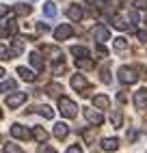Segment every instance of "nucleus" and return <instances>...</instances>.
<instances>
[{"instance_id": "412c9836", "label": "nucleus", "mask_w": 147, "mask_h": 153, "mask_svg": "<svg viewBox=\"0 0 147 153\" xmlns=\"http://www.w3.org/2000/svg\"><path fill=\"white\" fill-rule=\"evenodd\" d=\"M2 153H24V149H22V147H17L15 142H4Z\"/></svg>"}, {"instance_id": "9b49d317", "label": "nucleus", "mask_w": 147, "mask_h": 153, "mask_svg": "<svg viewBox=\"0 0 147 153\" xmlns=\"http://www.w3.org/2000/svg\"><path fill=\"white\" fill-rule=\"evenodd\" d=\"M67 17L74 19V22H80L82 19V7L80 4H69L67 7Z\"/></svg>"}, {"instance_id": "423d86ee", "label": "nucleus", "mask_w": 147, "mask_h": 153, "mask_svg": "<svg viewBox=\"0 0 147 153\" xmlns=\"http://www.w3.org/2000/svg\"><path fill=\"white\" fill-rule=\"evenodd\" d=\"M93 39H95L98 43H106L108 39H110V30L106 28V26H95V30H93Z\"/></svg>"}, {"instance_id": "393cba45", "label": "nucleus", "mask_w": 147, "mask_h": 153, "mask_svg": "<svg viewBox=\"0 0 147 153\" xmlns=\"http://www.w3.org/2000/svg\"><path fill=\"white\" fill-rule=\"evenodd\" d=\"M82 138H85L87 145H93V140H95V127H93V129H85V131H82Z\"/></svg>"}, {"instance_id": "f257e3e1", "label": "nucleus", "mask_w": 147, "mask_h": 153, "mask_svg": "<svg viewBox=\"0 0 147 153\" xmlns=\"http://www.w3.org/2000/svg\"><path fill=\"white\" fill-rule=\"evenodd\" d=\"M117 76H119V82L121 84H136V82H139V74H136V69L134 67H128V65L119 67Z\"/></svg>"}, {"instance_id": "4c0bfd02", "label": "nucleus", "mask_w": 147, "mask_h": 153, "mask_svg": "<svg viewBox=\"0 0 147 153\" xmlns=\"http://www.w3.org/2000/svg\"><path fill=\"white\" fill-rule=\"evenodd\" d=\"M143 129H145V131H147V123H145V127H143Z\"/></svg>"}, {"instance_id": "aec40b11", "label": "nucleus", "mask_w": 147, "mask_h": 153, "mask_svg": "<svg viewBox=\"0 0 147 153\" xmlns=\"http://www.w3.org/2000/svg\"><path fill=\"white\" fill-rule=\"evenodd\" d=\"M30 4H24V2H20V4H15V15H22V17H26V15H30Z\"/></svg>"}, {"instance_id": "2eb2a0df", "label": "nucleus", "mask_w": 147, "mask_h": 153, "mask_svg": "<svg viewBox=\"0 0 147 153\" xmlns=\"http://www.w3.org/2000/svg\"><path fill=\"white\" fill-rule=\"evenodd\" d=\"M71 54L76 56V58H89V50L85 45H74L71 48Z\"/></svg>"}, {"instance_id": "c85d7f7f", "label": "nucleus", "mask_w": 147, "mask_h": 153, "mask_svg": "<svg viewBox=\"0 0 147 153\" xmlns=\"http://www.w3.org/2000/svg\"><path fill=\"white\" fill-rule=\"evenodd\" d=\"M112 45L117 48V50H125V48H128V41H125L123 37H117V39L112 41Z\"/></svg>"}, {"instance_id": "f3484780", "label": "nucleus", "mask_w": 147, "mask_h": 153, "mask_svg": "<svg viewBox=\"0 0 147 153\" xmlns=\"http://www.w3.org/2000/svg\"><path fill=\"white\" fill-rule=\"evenodd\" d=\"M33 136H35L37 142H41V145H44V142L48 140V131H46L44 127H35V129H33Z\"/></svg>"}, {"instance_id": "f8f14e48", "label": "nucleus", "mask_w": 147, "mask_h": 153, "mask_svg": "<svg viewBox=\"0 0 147 153\" xmlns=\"http://www.w3.org/2000/svg\"><path fill=\"white\" fill-rule=\"evenodd\" d=\"M44 54H46L50 60H61V58H63V52H61L58 48H52V45H46V48H44Z\"/></svg>"}, {"instance_id": "f704fd0d", "label": "nucleus", "mask_w": 147, "mask_h": 153, "mask_svg": "<svg viewBox=\"0 0 147 153\" xmlns=\"http://www.w3.org/2000/svg\"><path fill=\"white\" fill-rule=\"evenodd\" d=\"M67 153H82V149H80L78 145H71V147L67 149Z\"/></svg>"}, {"instance_id": "a878e982", "label": "nucleus", "mask_w": 147, "mask_h": 153, "mask_svg": "<svg viewBox=\"0 0 147 153\" xmlns=\"http://www.w3.org/2000/svg\"><path fill=\"white\" fill-rule=\"evenodd\" d=\"M76 67H80V69H91V67H93V60H89V58H76Z\"/></svg>"}, {"instance_id": "5701e85b", "label": "nucleus", "mask_w": 147, "mask_h": 153, "mask_svg": "<svg viewBox=\"0 0 147 153\" xmlns=\"http://www.w3.org/2000/svg\"><path fill=\"white\" fill-rule=\"evenodd\" d=\"M112 26L119 28V30H125V28H128V24H125V19H123L121 15H112Z\"/></svg>"}, {"instance_id": "a211bd4d", "label": "nucleus", "mask_w": 147, "mask_h": 153, "mask_svg": "<svg viewBox=\"0 0 147 153\" xmlns=\"http://www.w3.org/2000/svg\"><path fill=\"white\" fill-rule=\"evenodd\" d=\"M17 74L22 76V80H26V82H35V74L30 69H26V67H17Z\"/></svg>"}, {"instance_id": "39448f33", "label": "nucleus", "mask_w": 147, "mask_h": 153, "mask_svg": "<svg viewBox=\"0 0 147 153\" xmlns=\"http://www.w3.org/2000/svg\"><path fill=\"white\" fill-rule=\"evenodd\" d=\"M24 101H26V93H11V95L4 99V104L13 110V108H20V106L24 104Z\"/></svg>"}, {"instance_id": "dca6fc26", "label": "nucleus", "mask_w": 147, "mask_h": 153, "mask_svg": "<svg viewBox=\"0 0 147 153\" xmlns=\"http://www.w3.org/2000/svg\"><path fill=\"white\" fill-rule=\"evenodd\" d=\"M30 65H33L37 71H44V60H41L39 52H33V54H30Z\"/></svg>"}, {"instance_id": "ddd939ff", "label": "nucleus", "mask_w": 147, "mask_h": 153, "mask_svg": "<svg viewBox=\"0 0 147 153\" xmlns=\"http://www.w3.org/2000/svg\"><path fill=\"white\" fill-rule=\"evenodd\" d=\"M67 134H69V127H67L65 123H56V125H54V136H56L58 140L67 138Z\"/></svg>"}, {"instance_id": "b1692460", "label": "nucleus", "mask_w": 147, "mask_h": 153, "mask_svg": "<svg viewBox=\"0 0 147 153\" xmlns=\"http://www.w3.org/2000/svg\"><path fill=\"white\" fill-rule=\"evenodd\" d=\"M44 15H46V17H54V15H56L54 2H46V4H44Z\"/></svg>"}, {"instance_id": "6ab92c4d", "label": "nucleus", "mask_w": 147, "mask_h": 153, "mask_svg": "<svg viewBox=\"0 0 147 153\" xmlns=\"http://www.w3.org/2000/svg\"><path fill=\"white\" fill-rule=\"evenodd\" d=\"M35 110H37V112H39V114L44 117V119H54V110H52L50 106H37Z\"/></svg>"}, {"instance_id": "cd10ccee", "label": "nucleus", "mask_w": 147, "mask_h": 153, "mask_svg": "<svg viewBox=\"0 0 147 153\" xmlns=\"http://www.w3.org/2000/svg\"><path fill=\"white\" fill-rule=\"evenodd\" d=\"M13 88H15V82H13V80L2 78V93H9V91H13Z\"/></svg>"}, {"instance_id": "20e7f679", "label": "nucleus", "mask_w": 147, "mask_h": 153, "mask_svg": "<svg viewBox=\"0 0 147 153\" xmlns=\"http://www.w3.org/2000/svg\"><path fill=\"white\" fill-rule=\"evenodd\" d=\"M85 117H87V121L91 125H102L104 123V117H102V112H100V108H85Z\"/></svg>"}, {"instance_id": "4468645a", "label": "nucleus", "mask_w": 147, "mask_h": 153, "mask_svg": "<svg viewBox=\"0 0 147 153\" xmlns=\"http://www.w3.org/2000/svg\"><path fill=\"white\" fill-rule=\"evenodd\" d=\"M119 147V140L117 138H104L102 140V151H115Z\"/></svg>"}, {"instance_id": "1a4fd4ad", "label": "nucleus", "mask_w": 147, "mask_h": 153, "mask_svg": "<svg viewBox=\"0 0 147 153\" xmlns=\"http://www.w3.org/2000/svg\"><path fill=\"white\" fill-rule=\"evenodd\" d=\"M91 104L95 106V108H100V110H108L110 108V97L108 95H95L91 99Z\"/></svg>"}, {"instance_id": "c756f323", "label": "nucleus", "mask_w": 147, "mask_h": 153, "mask_svg": "<svg viewBox=\"0 0 147 153\" xmlns=\"http://www.w3.org/2000/svg\"><path fill=\"white\" fill-rule=\"evenodd\" d=\"M110 123H112V127H121V112H119V110H117V112L112 114Z\"/></svg>"}, {"instance_id": "9d476101", "label": "nucleus", "mask_w": 147, "mask_h": 153, "mask_svg": "<svg viewBox=\"0 0 147 153\" xmlns=\"http://www.w3.org/2000/svg\"><path fill=\"white\" fill-rule=\"evenodd\" d=\"M11 136H13V138H22V140H28V138H30V131H28L26 127H22V125L13 123V125H11Z\"/></svg>"}, {"instance_id": "f03ea898", "label": "nucleus", "mask_w": 147, "mask_h": 153, "mask_svg": "<svg viewBox=\"0 0 147 153\" xmlns=\"http://www.w3.org/2000/svg\"><path fill=\"white\" fill-rule=\"evenodd\" d=\"M58 110H61V114L67 117V119H71V117L78 114V106L74 104L69 97H63V95L58 97Z\"/></svg>"}, {"instance_id": "4be33fe9", "label": "nucleus", "mask_w": 147, "mask_h": 153, "mask_svg": "<svg viewBox=\"0 0 147 153\" xmlns=\"http://www.w3.org/2000/svg\"><path fill=\"white\" fill-rule=\"evenodd\" d=\"M22 48H24V39H20V37H15L13 39V56H17V54H22Z\"/></svg>"}, {"instance_id": "e433bc0d", "label": "nucleus", "mask_w": 147, "mask_h": 153, "mask_svg": "<svg viewBox=\"0 0 147 153\" xmlns=\"http://www.w3.org/2000/svg\"><path fill=\"white\" fill-rule=\"evenodd\" d=\"M130 19L136 24V22H139V13H136V11H132V13H130Z\"/></svg>"}, {"instance_id": "72a5a7b5", "label": "nucleus", "mask_w": 147, "mask_h": 153, "mask_svg": "<svg viewBox=\"0 0 147 153\" xmlns=\"http://www.w3.org/2000/svg\"><path fill=\"white\" fill-rule=\"evenodd\" d=\"M52 71H54V74L58 76V74H61V71H63V60H61V63H58V60H56V65H54V69H52Z\"/></svg>"}, {"instance_id": "6e6552de", "label": "nucleus", "mask_w": 147, "mask_h": 153, "mask_svg": "<svg viewBox=\"0 0 147 153\" xmlns=\"http://www.w3.org/2000/svg\"><path fill=\"white\" fill-rule=\"evenodd\" d=\"M134 106L139 110H145L147 108V88H141L134 93Z\"/></svg>"}, {"instance_id": "7ed1b4c3", "label": "nucleus", "mask_w": 147, "mask_h": 153, "mask_svg": "<svg viewBox=\"0 0 147 153\" xmlns=\"http://www.w3.org/2000/svg\"><path fill=\"white\" fill-rule=\"evenodd\" d=\"M71 88H76L80 95H89L91 93V88H89V84H87V80H85V76H80V74H76V76H71Z\"/></svg>"}, {"instance_id": "58836bf2", "label": "nucleus", "mask_w": 147, "mask_h": 153, "mask_svg": "<svg viewBox=\"0 0 147 153\" xmlns=\"http://www.w3.org/2000/svg\"><path fill=\"white\" fill-rule=\"evenodd\" d=\"M104 2H110V0H104Z\"/></svg>"}, {"instance_id": "7c9ffc66", "label": "nucleus", "mask_w": 147, "mask_h": 153, "mask_svg": "<svg viewBox=\"0 0 147 153\" xmlns=\"http://www.w3.org/2000/svg\"><path fill=\"white\" fill-rule=\"evenodd\" d=\"M134 7L139 11H147V0H134Z\"/></svg>"}, {"instance_id": "473e14b6", "label": "nucleus", "mask_w": 147, "mask_h": 153, "mask_svg": "<svg viewBox=\"0 0 147 153\" xmlns=\"http://www.w3.org/2000/svg\"><path fill=\"white\" fill-rule=\"evenodd\" d=\"M136 37H139L143 43H147V30H139V33H136Z\"/></svg>"}, {"instance_id": "0eeeda50", "label": "nucleus", "mask_w": 147, "mask_h": 153, "mask_svg": "<svg viewBox=\"0 0 147 153\" xmlns=\"http://www.w3.org/2000/svg\"><path fill=\"white\" fill-rule=\"evenodd\" d=\"M74 35V30L69 24H61L56 30H54V37H56V41H65V39H69Z\"/></svg>"}, {"instance_id": "2f4dec72", "label": "nucleus", "mask_w": 147, "mask_h": 153, "mask_svg": "<svg viewBox=\"0 0 147 153\" xmlns=\"http://www.w3.org/2000/svg\"><path fill=\"white\" fill-rule=\"evenodd\" d=\"M37 30H39V33H44V35H46L48 30H50V26H48V24H44V22H39V24H37Z\"/></svg>"}, {"instance_id": "c9c22d12", "label": "nucleus", "mask_w": 147, "mask_h": 153, "mask_svg": "<svg viewBox=\"0 0 147 153\" xmlns=\"http://www.w3.org/2000/svg\"><path fill=\"white\" fill-rule=\"evenodd\" d=\"M39 153H56V151L50 149V147H39Z\"/></svg>"}, {"instance_id": "bb28decb", "label": "nucleus", "mask_w": 147, "mask_h": 153, "mask_svg": "<svg viewBox=\"0 0 147 153\" xmlns=\"http://www.w3.org/2000/svg\"><path fill=\"white\" fill-rule=\"evenodd\" d=\"M46 91H48V95H52V97H56L58 93H63V88H61L58 84H48Z\"/></svg>"}]
</instances>
